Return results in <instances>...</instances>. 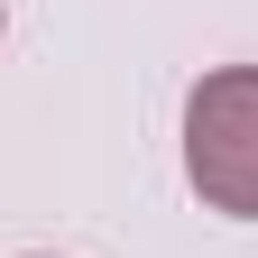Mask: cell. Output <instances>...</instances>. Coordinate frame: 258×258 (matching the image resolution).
Here are the masks:
<instances>
[{"label": "cell", "mask_w": 258, "mask_h": 258, "mask_svg": "<svg viewBox=\"0 0 258 258\" xmlns=\"http://www.w3.org/2000/svg\"><path fill=\"white\" fill-rule=\"evenodd\" d=\"M184 175L212 212L258 221V64H221L184 102Z\"/></svg>", "instance_id": "6da1fadb"}]
</instances>
